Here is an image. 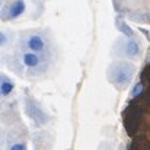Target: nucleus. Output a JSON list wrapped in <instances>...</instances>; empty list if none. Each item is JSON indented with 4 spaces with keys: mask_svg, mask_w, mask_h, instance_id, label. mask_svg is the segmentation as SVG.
I'll return each mask as SVG.
<instances>
[{
    "mask_svg": "<svg viewBox=\"0 0 150 150\" xmlns=\"http://www.w3.org/2000/svg\"><path fill=\"white\" fill-rule=\"evenodd\" d=\"M15 63H16V69L23 70L26 76H32V77H40V76L45 74L50 67L48 55L25 50L16 54Z\"/></svg>",
    "mask_w": 150,
    "mask_h": 150,
    "instance_id": "1",
    "label": "nucleus"
},
{
    "mask_svg": "<svg viewBox=\"0 0 150 150\" xmlns=\"http://www.w3.org/2000/svg\"><path fill=\"white\" fill-rule=\"evenodd\" d=\"M142 91H143V85H142V83H137V85L133 88V91H131V96L134 98V96L140 95V93H142Z\"/></svg>",
    "mask_w": 150,
    "mask_h": 150,
    "instance_id": "10",
    "label": "nucleus"
},
{
    "mask_svg": "<svg viewBox=\"0 0 150 150\" xmlns=\"http://www.w3.org/2000/svg\"><path fill=\"white\" fill-rule=\"evenodd\" d=\"M25 112L40 127L50 122V115L44 111V108L37 100L32 99V98H26L25 99Z\"/></svg>",
    "mask_w": 150,
    "mask_h": 150,
    "instance_id": "4",
    "label": "nucleus"
},
{
    "mask_svg": "<svg viewBox=\"0 0 150 150\" xmlns=\"http://www.w3.org/2000/svg\"><path fill=\"white\" fill-rule=\"evenodd\" d=\"M6 150H26V144L19 140H7Z\"/></svg>",
    "mask_w": 150,
    "mask_h": 150,
    "instance_id": "9",
    "label": "nucleus"
},
{
    "mask_svg": "<svg viewBox=\"0 0 150 150\" xmlns=\"http://www.w3.org/2000/svg\"><path fill=\"white\" fill-rule=\"evenodd\" d=\"M117 52L124 57H139L142 52L140 42L133 37V38H125L118 41V47H115Z\"/></svg>",
    "mask_w": 150,
    "mask_h": 150,
    "instance_id": "5",
    "label": "nucleus"
},
{
    "mask_svg": "<svg viewBox=\"0 0 150 150\" xmlns=\"http://www.w3.org/2000/svg\"><path fill=\"white\" fill-rule=\"evenodd\" d=\"M0 89H1V96H3V98H7V96L12 93V91L15 89V83H13L6 74H1Z\"/></svg>",
    "mask_w": 150,
    "mask_h": 150,
    "instance_id": "7",
    "label": "nucleus"
},
{
    "mask_svg": "<svg viewBox=\"0 0 150 150\" xmlns=\"http://www.w3.org/2000/svg\"><path fill=\"white\" fill-rule=\"evenodd\" d=\"M23 12H25V1H23V0H13L10 4H7V6L4 7L3 19H4V21L16 19V18H19Z\"/></svg>",
    "mask_w": 150,
    "mask_h": 150,
    "instance_id": "6",
    "label": "nucleus"
},
{
    "mask_svg": "<svg viewBox=\"0 0 150 150\" xmlns=\"http://www.w3.org/2000/svg\"><path fill=\"white\" fill-rule=\"evenodd\" d=\"M117 29L118 31H121L127 38H133L134 37V32H133V29L125 23V22H122V21H117Z\"/></svg>",
    "mask_w": 150,
    "mask_h": 150,
    "instance_id": "8",
    "label": "nucleus"
},
{
    "mask_svg": "<svg viewBox=\"0 0 150 150\" xmlns=\"http://www.w3.org/2000/svg\"><path fill=\"white\" fill-rule=\"evenodd\" d=\"M50 45V38L44 31H28L21 37V47L25 51L48 55Z\"/></svg>",
    "mask_w": 150,
    "mask_h": 150,
    "instance_id": "3",
    "label": "nucleus"
},
{
    "mask_svg": "<svg viewBox=\"0 0 150 150\" xmlns=\"http://www.w3.org/2000/svg\"><path fill=\"white\" fill-rule=\"evenodd\" d=\"M136 73V66L128 61H115L108 69V79L117 89H125Z\"/></svg>",
    "mask_w": 150,
    "mask_h": 150,
    "instance_id": "2",
    "label": "nucleus"
}]
</instances>
